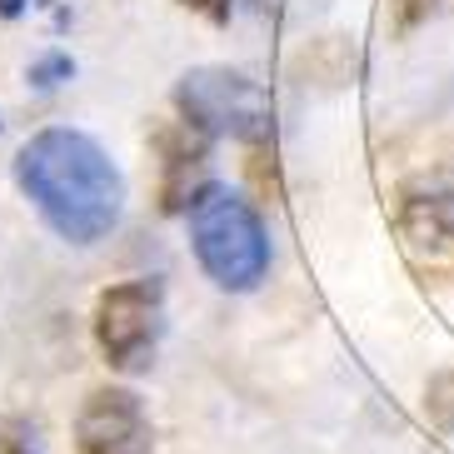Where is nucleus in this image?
Segmentation results:
<instances>
[{
  "mask_svg": "<svg viewBox=\"0 0 454 454\" xmlns=\"http://www.w3.org/2000/svg\"><path fill=\"white\" fill-rule=\"evenodd\" d=\"M15 185L41 220L70 245L106 240L125 210V180L106 150L81 130H41L15 155Z\"/></svg>",
  "mask_w": 454,
  "mask_h": 454,
  "instance_id": "obj_1",
  "label": "nucleus"
},
{
  "mask_svg": "<svg viewBox=\"0 0 454 454\" xmlns=\"http://www.w3.org/2000/svg\"><path fill=\"white\" fill-rule=\"evenodd\" d=\"M190 245H195V260L210 275L220 290L245 294L265 280L270 270V235L260 225V210L245 200L240 190L230 185H205L195 200H190Z\"/></svg>",
  "mask_w": 454,
  "mask_h": 454,
  "instance_id": "obj_2",
  "label": "nucleus"
},
{
  "mask_svg": "<svg viewBox=\"0 0 454 454\" xmlns=\"http://www.w3.org/2000/svg\"><path fill=\"white\" fill-rule=\"evenodd\" d=\"M175 110H180V121L195 125L210 140L220 135V140H240V145H265L275 135L270 95L260 90V81L230 66L185 70L175 85Z\"/></svg>",
  "mask_w": 454,
  "mask_h": 454,
  "instance_id": "obj_3",
  "label": "nucleus"
},
{
  "mask_svg": "<svg viewBox=\"0 0 454 454\" xmlns=\"http://www.w3.org/2000/svg\"><path fill=\"white\" fill-rule=\"evenodd\" d=\"M160 315H165V290L160 280H125L100 290L90 315L95 349L106 355L110 370L121 374H145L160 345Z\"/></svg>",
  "mask_w": 454,
  "mask_h": 454,
  "instance_id": "obj_4",
  "label": "nucleus"
},
{
  "mask_svg": "<svg viewBox=\"0 0 454 454\" xmlns=\"http://www.w3.org/2000/svg\"><path fill=\"white\" fill-rule=\"evenodd\" d=\"M75 454H150V414L135 389L106 385L75 414Z\"/></svg>",
  "mask_w": 454,
  "mask_h": 454,
  "instance_id": "obj_5",
  "label": "nucleus"
},
{
  "mask_svg": "<svg viewBox=\"0 0 454 454\" xmlns=\"http://www.w3.org/2000/svg\"><path fill=\"white\" fill-rule=\"evenodd\" d=\"M400 230L410 245L454 254V170L419 175L400 190Z\"/></svg>",
  "mask_w": 454,
  "mask_h": 454,
  "instance_id": "obj_6",
  "label": "nucleus"
},
{
  "mask_svg": "<svg viewBox=\"0 0 454 454\" xmlns=\"http://www.w3.org/2000/svg\"><path fill=\"white\" fill-rule=\"evenodd\" d=\"M155 150H160V205L165 210H190V200L200 195L205 180V155H210V135L195 125H160L155 130Z\"/></svg>",
  "mask_w": 454,
  "mask_h": 454,
  "instance_id": "obj_7",
  "label": "nucleus"
},
{
  "mask_svg": "<svg viewBox=\"0 0 454 454\" xmlns=\"http://www.w3.org/2000/svg\"><path fill=\"white\" fill-rule=\"evenodd\" d=\"M389 11V26L395 30H414L425 26V20H434V15H450L454 0H385Z\"/></svg>",
  "mask_w": 454,
  "mask_h": 454,
  "instance_id": "obj_8",
  "label": "nucleus"
},
{
  "mask_svg": "<svg viewBox=\"0 0 454 454\" xmlns=\"http://www.w3.org/2000/svg\"><path fill=\"white\" fill-rule=\"evenodd\" d=\"M0 454H35V429L15 414H0Z\"/></svg>",
  "mask_w": 454,
  "mask_h": 454,
  "instance_id": "obj_9",
  "label": "nucleus"
},
{
  "mask_svg": "<svg viewBox=\"0 0 454 454\" xmlns=\"http://www.w3.org/2000/svg\"><path fill=\"white\" fill-rule=\"evenodd\" d=\"M70 55H45V60H35L30 66V85H41V90H51V85H60V81H70Z\"/></svg>",
  "mask_w": 454,
  "mask_h": 454,
  "instance_id": "obj_10",
  "label": "nucleus"
},
{
  "mask_svg": "<svg viewBox=\"0 0 454 454\" xmlns=\"http://www.w3.org/2000/svg\"><path fill=\"white\" fill-rule=\"evenodd\" d=\"M180 5L195 11V15H205V20H215V26H225L230 11H235V0H180Z\"/></svg>",
  "mask_w": 454,
  "mask_h": 454,
  "instance_id": "obj_11",
  "label": "nucleus"
},
{
  "mask_svg": "<svg viewBox=\"0 0 454 454\" xmlns=\"http://www.w3.org/2000/svg\"><path fill=\"white\" fill-rule=\"evenodd\" d=\"M20 5H26V0H0V15L11 20V15H20Z\"/></svg>",
  "mask_w": 454,
  "mask_h": 454,
  "instance_id": "obj_12",
  "label": "nucleus"
},
{
  "mask_svg": "<svg viewBox=\"0 0 454 454\" xmlns=\"http://www.w3.org/2000/svg\"><path fill=\"white\" fill-rule=\"evenodd\" d=\"M260 5H265V11H275V5H280V0H260Z\"/></svg>",
  "mask_w": 454,
  "mask_h": 454,
  "instance_id": "obj_13",
  "label": "nucleus"
}]
</instances>
